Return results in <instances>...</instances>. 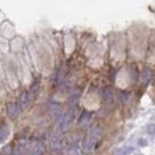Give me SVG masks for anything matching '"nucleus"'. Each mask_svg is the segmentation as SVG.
<instances>
[{"label": "nucleus", "mask_w": 155, "mask_h": 155, "mask_svg": "<svg viewBox=\"0 0 155 155\" xmlns=\"http://www.w3.org/2000/svg\"><path fill=\"white\" fill-rule=\"evenodd\" d=\"M10 136V127L7 124H2L0 128V143H2Z\"/></svg>", "instance_id": "7"}, {"label": "nucleus", "mask_w": 155, "mask_h": 155, "mask_svg": "<svg viewBox=\"0 0 155 155\" xmlns=\"http://www.w3.org/2000/svg\"><path fill=\"white\" fill-rule=\"evenodd\" d=\"M19 111L20 110H19V106H18V103H16V101L7 103V105H6V112H7V115H8V117L11 119L17 118L18 115H19Z\"/></svg>", "instance_id": "3"}, {"label": "nucleus", "mask_w": 155, "mask_h": 155, "mask_svg": "<svg viewBox=\"0 0 155 155\" xmlns=\"http://www.w3.org/2000/svg\"><path fill=\"white\" fill-rule=\"evenodd\" d=\"M134 152V147H130V146H128V147H124V148H122V149H119L116 155H129L130 153H133Z\"/></svg>", "instance_id": "9"}, {"label": "nucleus", "mask_w": 155, "mask_h": 155, "mask_svg": "<svg viewBox=\"0 0 155 155\" xmlns=\"http://www.w3.org/2000/svg\"><path fill=\"white\" fill-rule=\"evenodd\" d=\"M91 118H92V113H91V112L85 111V112H82V115H81V117H80V122H79V124H80V125H87V124L89 123Z\"/></svg>", "instance_id": "8"}, {"label": "nucleus", "mask_w": 155, "mask_h": 155, "mask_svg": "<svg viewBox=\"0 0 155 155\" xmlns=\"http://www.w3.org/2000/svg\"><path fill=\"white\" fill-rule=\"evenodd\" d=\"M43 152H44V145L38 141L34 145V147L28 153H24L23 155H42Z\"/></svg>", "instance_id": "4"}, {"label": "nucleus", "mask_w": 155, "mask_h": 155, "mask_svg": "<svg viewBox=\"0 0 155 155\" xmlns=\"http://www.w3.org/2000/svg\"><path fill=\"white\" fill-rule=\"evenodd\" d=\"M100 135H101V130H100V128H99V127L93 128V129L89 131V134L85 137V140L82 141V145H81V151H82L85 154L89 153V152L94 148L95 142L100 139Z\"/></svg>", "instance_id": "1"}, {"label": "nucleus", "mask_w": 155, "mask_h": 155, "mask_svg": "<svg viewBox=\"0 0 155 155\" xmlns=\"http://www.w3.org/2000/svg\"><path fill=\"white\" fill-rule=\"evenodd\" d=\"M103 98L106 103H112L113 101V93H112V88L110 87H105L103 89Z\"/></svg>", "instance_id": "6"}, {"label": "nucleus", "mask_w": 155, "mask_h": 155, "mask_svg": "<svg viewBox=\"0 0 155 155\" xmlns=\"http://www.w3.org/2000/svg\"><path fill=\"white\" fill-rule=\"evenodd\" d=\"M73 117H74V112L67 111V112L62 116V118H61V121H60V123H59V130H60V131H63V130L68 129V127L71 125V123H72V121H73Z\"/></svg>", "instance_id": "2"}, {"label": "nucleus", "mask_w": 155, "mask_h": 155, "mask_svg": "<svg viewBox=\"0 0 155 155\" xmlns=\"http://www.w3.org/2000/svg\"><path fill=\"white\" fill-rule=\"evenodd\" d=\"M28 104H29V92L25 91L20 94V98H19V104H18L19 110H24L28 106Z\"/></svg>", "instance_id": "5"}]
</instances>
